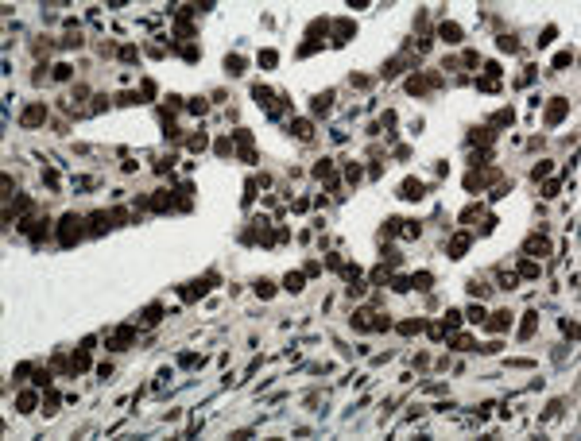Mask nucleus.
I'll return each mask as SVG.
<instances>
[{
    "label": "nucleus",
    "instance_id": "1",
    "mask_svg": "<svg viewBox=\"0 0 581 441\" xmlns=\"http://www.w3.org/2000/svg\"><path fill=\"white\" fill-rule=\"evenodd\" d=\"M78 236H81V217L66 213V217L58 220V244H62V248H70V244H78Z\"/></svg>",
    "mask_w": 581,
    "mask_h": 441
},
{
    "label": "nucleus",
    "instance_id": "2",
    "mask_svg": "<svg viewBox=\"0 0 581 441\" xmlns=\"http://www.w3.org/2000/svg\"><path fill=\"white\" fill-rule=\"evenodd\" d=\"M132 341H136V325H120V329H113V333H109V348H116V352H120V348H128Z\"/></svg>",
    "mask_w": 581,
    "mask_h": 441
},
{
    "label": "nucleus",
    "instance_id": "3",
    "mask_svg": "<svg viewBox=\"0 0 581 441\" xmlns=\"http://www.w3.org/2000/svg\"><path fill=\"white\" fill-rule=\"evenodd\" d=\"M43 120H47V105H31V108H24V116H19L24 128H39Z\"/></svg>",
    "mask_w": 581,
    "mask_h": 441
},
{
    "label": "nucleus",
    "instance_id": "4",
    "mask_svg": "<svg viewBox=\"0 0 581 441\" xmlns=\"http://www.w3.org/2000/svg\"><path fill=\"white\" fill-rule=\"evenodd\" d=\"M237 147H240V159H244V163H256V151H252V132H248V128H237Z\"/></svg>",
    "mask_w": 581,
    "mask_h": 441
},
{
    "label": "nucleus",
    "instance_id": "5",
    "mask_svg": "<svg viewBox=\"0 0 581 441\" xmlns=\"http://www.w3.org/2000/svg\"><path fill=\"white\" fill-rule=\"evenodd\" d=\"M566 113H570V101H566V97H554V101H550V108H546V124H558Z\"/></svg>",
    "mask_w": 581,
    "mask_h": 441
},
{
    "label": "nucleus",
    "instance_id": "6",
    "mask_svg": "<svg viewBox=\"0 0 581 441\" xmlns=\"http://www.w3.org/2000/svg\"><path fill=\"white\" fill-rule=\"evenodd\" d=\"M423 194H426V186L419 182V178H407V182H403V190H399V197H407V202H419Z\"/></svg>",
    "mask_w": 581,
    "mask_h": 441
},
{
    "label": "nucleus",
    "instance_id": "7",
    "mask_svg": "<svg viewBox=\"0 0 581 441\" xmlns=\"http://www.w3.org/2000/svg\"><path fill=\"white\" fill-rule=\"evenodd\" d=\"M469 244H473V236H469V232H458V236L449 240V256H453V259H461V256L469 252Z\"/></svg>",
    "mask_w": 581,
    "mask_h": 441
},
{
    "label": "nucleus",
    "instance_id": "8",
    "mask_svg": "<svg viewBox=\"0 0 581 441\" xmlns=\"http://www.w3.org/2000/svg\"><path fill=\"white\" fill-rule=\"evenodd\" d=\"M546 252H550V240H546V236H531V240H527V256L543 259Z\"/></svg>",
    "mask_w": 581,
    "mask_h": 441
},
{
    "label": "nucleus",
    "instance_id": "9",
    "mask_svg": "<svg viewBox=\"0 0 581 441\" xmlns=\"http://www.w3.org/2000/svg\"><path fill=\"white\" fill-rule=\"evenodd\" d=\"M109 220H113V213H105V209L93 213V217H89V232H93V236H101V232L109 229Z\"/></svg>",
    "mask_w": 581,
    "mask_h": 441
},
{
    "label": "nucleus",
    "instance_id": "10",
    "mask_svg": "<svg viewBox=\"0 0 581 441\" xmlns=\"http://www.w3.org/2000/svg\"><path fill=\"white\" fill-rule=\"evenodd\" d=\"M89 368V344H81L78 352L70 356V371H86Z\"/></svg>",
    "mask_w": 581,
    "mask_h": 441
},
{
    "label": "nucleus",
    "instance_id": "11",
    "mask_svg": "<svg viewBox=\"0 0 581 441\" xmlns=\"http://www.w3.org/2000/svg\"><path fill=\"white\" fill-rule=\"evenodd\" d=\"M484 325L492 329V333H500V329H508V325H511V314H504V310H500L496 318H484Z\"/></svg>",
    "mask_w": 581,
    "mask_h": 441
},
{
    "label": "nucleus",
    "instance_id": "12",
    "mask_svg": "<svg viewBox=\"0 0 581 441\" xmlns=\"http://www.w3.org/2000/svg\"><path fill=\"white\" fill-rule=\"evenodd\" d=\"M438 35L446 39V43H461V27H458V24H442Z\"/></svg>",
    "mask_w": 581,
    "mask_h": 441
},
{
    "label": "nucleus",
    "instance_id": "13",
    "mask_svg": "<svg viewBox=\"0 0 581 441\" xmlns=\"http://www.w3.org/2000/svg\"><path fill=\"white\" fill-rule=\"evenodd\" d=\"M291 132L299 136V140H310V136H314V124H310V120H295V124H291Z\"/></svg>",
    "mask_w": 581,
    "mask_h": 441
},
{
    "label": "nucleus",
    "instance_id": "14",
    "mask_svg": "<svg viewBox=\"0 0 581 441\" xmlns=\"http://www.w3.org/2000/svg\"><path fill=\"white\" fill-rule=\"evenodd\" d=\"M16 406L24 410V414H31V410H35V391H24V395L16 399Z\"/></svg>",
    "mask_w": 581,
    "mask_h": 441
},
{
    "label": "nucleus",
    "instance_id": "15",
    "mask_svg": "<svg viewBox=\"0 0 581 441\" xmlns=\"http://www.w3.org/2000/svg\"><path fill=\"white\" fill-rule=\"evenodd\" d=\"M252 97H256V105H267V108H272V97H275V93H272V89H264V85H256Z\"/></svg>",
    "mask_w": 581,
    "mask_h": 441
},
{
    "label": "nucleus",
    "instance_id": "16",
    "mask_svg": "<svg viewBox=\"0 0 581 441\" xmlns=\"http://www.w3.org/2000/svg\"><path fill=\"white\" fill-rule=\"evenodd\" d=\"M520 279H538V263H535V259H523V263H520Z\"/></svg>",
    "mask_w": 581,
    "mask_h": 441
},
{
    "label": "nucleus",
    "instance_id": "17",
    "mask_svg": "<svg viewBox=\"0 0 581 441\" xmlns=\"http://www.w3.org/2000/svg\"><path fill=\"white\" fill-rule=\"evenodd\" d=\"M302 282H306V275H302V271H291L283 286H287V291H302Z\"/></svg>",
    "mask_w": 581,
    "mask_h": 441
},
{
    "label": "nucleus",
    "instance_id": "18",
    "mask_svg": "<svg viewBox=\"0 0 581 441\" xmlns=\"http://www.w3.org/2000/svg\"><path fill=\"white\" fill-rule=\"evenodd\" d=\"M411 286H419V291H430V271H419V275H411Z\"/></svg>",
    "mask_w": 581,
    "mask_h": 441
},
{
    "label": "nucleus",
    "instance_id": "19",
    "mask_svg": "<svg viewBox=\"0 0 581 441\" xmlns=\"http://www.w3.org/2000/svg\"><path fill=\"white\" fill-rule=\"evenodd\" d=\"M159 318H163V306H148V310H143V325H159Z\"/></svg>",
    "mask_w": 581,
    "mask_h": 441
},
{
    "label": "nucleus",
    "instance_id": "20",
    "mask_svg": "<svg viewBox=\"0 0 581 441\" xmlns=\"http://www.w3.org/2000/svg\"><path fill=\"white\" fill-rule=\"evenodd\" d=\"M225 70H229V74H244V58H240V54H229V58H225Z\"/></svg>",
    "mask_w": 581,
    "mask_h": 441
},
{
    "label": "nucleus",
    "instance_id": "21",
    "mask_svg": "<svg viewBox=\"0 0 581 441\" xmlns=\"http://www.w3.org/2000/svg\"><path fill=\"white\" fill-rule=\"evenodd\" d=\"M334 108V93H322V97H314V113H329Z\"/></svg>",
    "mask_w": 581,
    "mask_h": 441
},
{
    "label": "nucleus",
    "instance_id": "22",
    "mask_svg": "<svg viewBox=\"0 0 581 441\" xmlns=\"http://www.w3.org/2000/svg\"><path fill=\"white\" fill-rule=\"evenodd\" d=\"M205 291H210V282H194V286H186V291H182V298H202Z\"/></svg>",
    "mask_w": 581,
    "mask_h": 441
},
{
    "label": "nucleus",
    "instance_id": "23",
    "mask_svg": "<svg viewBox=\"0 0 581 441\" xmlns=\"http://www.w3.org/2000/svg\"><path fill=\"white\" fill-rule=\"evenodd\" d=\"M458 325H461V310H449V314H446V321H442V329L449 333V329H458Z\"/></svg>",
    "mask_w": 581,
    "mask_h": 441
},
{
    "label": "nucleus",
    "instance_id": "24",
    "mask_svg": "<svg viewBox=\"0 0 581 441\" xmlns=\"http://www.w3.org/2000/svg\"><path fill=\"white\" fill-rule=\"evenodd\" d=\"M570 62H573V51H558L554 54V70H566Z\"/></svg>",
    "mask_w": 581,
    "mask_h": 441
},
{
    "label": "nucleus",
    "instance_id": "25",
    "mask_svg": "<svg viewBox=\"0 0 581 441\" xmlns=\"http://www.w3.org/2000/svg\"><path fill=\"white\" fill-rule=\"evenodd\" d=\"M469 143H492V132L481 128V132H469Z\"/></svg>",
    "mask_w": 581,
    "mask_h": 441
},
{
    "label": "nucleus",
    "instance_id": "26",
    "mask_svg": "<svg viewBox=\"0 0 581 441\" xmlns=\"http://www.w3.org/2000/svg\"><path fill=\"white\" fill-rule=\"evenodd\" d=\"M558 190H562V186L554 182V178H550V182H543V197H558Z\"/></svg>",
    "mask_w": 581,
    "mask_h": 441
},
{
    "label": "nucleus",
    "instance_id": "27",
    "mask_svg": "<svg viewBox=\"0 0 581 441\" xmlns=\"http://www.w3.org/2000/svg\"><path fill=\"white\" fill-rule=\"evenodd\" d=\"M205 143H210V140H205V132H198V136H190V151H202V147H205Z\"/></svg>",
    "mask_w": 581,
    "mask_h": 441
},
{
    "label": "nucleus",
    "instance_id": "28",
    "mask_svg": "<svg viewBox=\"0 0 581 441\" xmlns=\"http://www.w3.org/2000/svg\"><path fill=\"white\" fill-rule=\"evenodd\" d=\"M511 120H515V113H511V108H504V113L492 116V124H511Z\"/></svg>",
    "mask_w": 581,
    "mask_h": 441
},
{
    "label": "nucleus",
    "instance_id": "29",
    "mask_svg": "<svg viewBox=\"0 0 581 441\" xmlns=\"http://www.w3.org/2000/svg\"><path fill=\"white\" fill-rule=\"evenodd\" d=\"M256 294H260V298H272L275 286H272V282H256Z\"/></svg>",
    "mask_w": 581,
    "mask_h": 441
},
{
    "label": "nucleus",
    "instance_id": "30",
    "mask_svg": "<svg viewBox=\"0 0 581 441\" xmlns=\"http://www.w3.org/2000/svg\"><path fill=\"white\" fill-rule=\"evenodd\" d=\"M453 348H458V352H465V348H473V341L461 333V337H453Z\"/></svg>",
    "mask_w": 581,
    "mask_h": 441
},
{
    "label": "nucleus",
    "instance_id": "31",
    "mask_svg": "<svg viewBox=\"0 0 581 441\" xmlns=\"http://www.w3.org/2000/svg\"><path fill=\"white\" fill-rule=\"evenodd\" d=\"M500 47H504V51H520V39H511V35H500Z\"/></svg>",
    "mask_w": 581,
    "mask_h": 441
},
{
    "label": "nucleus",
    "instance_id": "32",
    "mask_svg": "<svg viewBox=\"0 0 581 441\" xmlns=\"http://www.w3.org/2000/svg\"><path fill=\"white\" fill-rule=\"evenodd\" d=\"M198 54H202V51H198V47H194V43H186V47H182V58H186V62H194V58H198Z\"/></svg>",
    "mask_w": 581,
    "mask_h": 441
},
{
    "label": "nucleus",
    "instance_id": "33",
    "mask_svg": "<svg viewBox=\"0 0 581 441\" xmlns=\"http://www.w3.org/2000/svg\"><path fill=\"white\" fill-rule=\"evenodd\" d=\"M419 329H423V321H403V325H399V333H419Z\"/></svg>",
    "mask_w": 581,
    "mask_h": 441
},
{
    "label": "nucleus",
    "instance_id": "34",
    "mask_svg": "<svg viewBox=\"0 0 581 441\" xmlns=\"http://www.w3.org/2000/svg\"><path fill=\"white\" fill-rule=\"evenodd\" d=\"M469 321H484V306H469Z\"/></svg>",
    "mask_w": 581,
    "mask_h": 441
},
{
    "label": "nucleus",
    "instance_id": "35",
    "mask_svg": "<svg viewBox=\"0 0 581 441\" xmlns=\"http://www.w3.org/2000/svg\"><path fill=\"white\" fill-rule=\"evenodd\" d=\"M205 108H210V105H205L202 97H194V101H190V113H205Z\"/></svg>",
    "mask_w": 581,
    "mask_h": 441
},
{
    "label": "nucleus",
    "instance_id": "36",
    "mask_svg": "<svg viewBox=\"0 0 581 441\" xmlns=\"http://www.w3.org/2000/svg\"><path fill=\"white\" fill-rule=\"evenodd\" d=\"M535 321H538V314H527V321H523V337L531 333V329H535Z\"/></svg>",
    "mask_w": 581,
    "mask_h": 441
},
{
    "label": "nucleus",
    "instance_id": "37",
    "mask_svg": "<svg viewBox=\"0 0 581 441\" xmlns=\"http://www.w3.org/2000/svg\"><path fill=\"white\" fill-rule=\"evenodd\" d=\"M275 58H279L275 51H264V54H260V62H264V66H275Z\"/></svg>",
    "mask_w": 581,
    "mask_h": 441
},
{
    "label": "nucleus",
    "instance_id": "38",
    "mask_svg": "<svg viewBox=\"0 0 581 441\" xmlns=\"http://www.w3.org/2000/svg\"><path fill=\"white\" fill-rule=\"evenodd\" d=\"M546 174H550V163H538V167H535V182H538V178H546Z\"/></svg>",
    "mask_w": 581,
    "mask_h": 441
}]
</instances>
